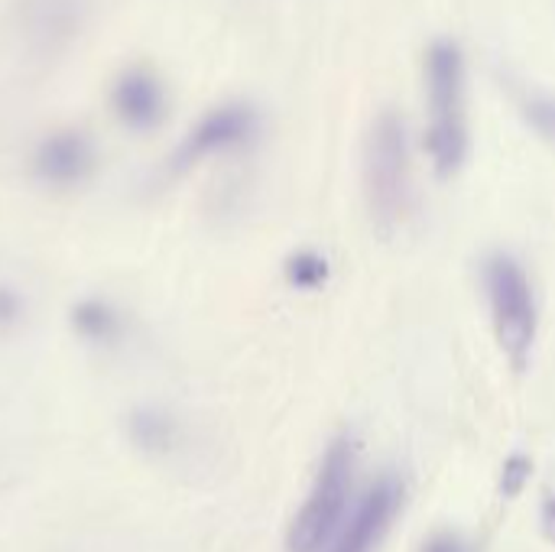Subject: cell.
<instances>
[{"label":"cell","mask_w":555,"mask_h":552,"mask_svg":"<svg viewBox=\"0 0 555 552\" xmlns=\"http://www.w3.org/2000/svg\"><path fill=\"white\" fill-rule=\"evenodd\" d=\"M426 150L439 179H452L468 159V55L455 36H436L423 52Z\"/></svg>","instance_id":"6da1fadb"},{"label":"cell","mask_w":555,"mask_h":552,"mask_svg":"<svg viewBox=\"0 0 555 552\" xmlns=\"http://www.w3.org/2000/svg\"><path fill=\"white\" fill-rule=\"evenodd\" d=\"M364 192L374 224L387 234L410 211V133L400 111L374 117L364 146Z\"/></svg>","instance_id":"7a4b0ae2"},{"label":"cell","mask_w":555,"mask_h":552,"mask_svg":"<svg viewBox=\"0 0 555 552\" xmlns=\"http://www.w3.org/2000/svg\"><path fill=\"white\" fill-rule=\"evenodd\" d=\"M485 293H488L498 345L507 355V361L517 371H524L530 364L537 322H540L530 273L517 257L498 251L485 260Z\"/></svg>","instance_id":"3957f363"},{"label":"cell","mask_w":555,"mask_h":552,"mask_svg":"<svg viewBox=\"0 0 555 552\" xmlns=\"http://www.w3.org/2000/svg\"><path fill=\"white\" fill-rule=\"evenodd\" d=\"M351 485H354V446L348 436H341L325 449L312 491L289 527L286 537L289 552H319L322 547H328V540L341 527Z\"/></svg>","instance_id":"277c9868"},{"label":"cell","mask_w":555,"mask_h":552,"mask_svg":"<svg viewBox=\"0 0 555 552\" xmlns=\"http://www.w3.org/2000/svg\"><path fill=\"white\" fill-rule=\"evenodd\" d=\"M257 130H260V114H257L254 104H247V101L215 104L211 111H205L192 124V130L176 146L172 169L182 172V169L198 166L202 159H211V156L241 150L244 143H250L257 137Z\"/></svg>","instance_id":"5b68a950"},{"label":"cell","mask_w":555,"mask_h":552,"mask_svg":"<svg viewBox=\"0 0 555 552\" xmlns=\"http://www.w3.org/2000/svg\"><path fill=\"white\" fill-rule=\"evenodd\" d=\"M88 13L91 0H16V29L33 52L55 55L81 36Z\"/></svg>","instance_id":"8992f818"},{"label":"cell","mask_w":555,"mask_h":552,"mask_svg":"<svg viewBox=\"0 0 555 552\" xmlns=\"http://www.w3.org/2000/svg\"><path fill=\"white\" fill-rule=\"evenodd\" d=\"M111 111L127 130H156L169 111V91L159 72L150 65H124L111 85Z\"/></svg>","instance_id":"52a82bcc"},{"label":"cell","mask_w":555,"mask_h":552,"mask_svg":"<svg viewBox=\"0 0 555 552\" xmlns=\"http://www.w3.org/2000/svg\"><path fill=\"white\" fill-rule=\"evenodd\" d=\"M403 508V485L393 475H384L358 504L354 517L338 534L335 547L328 552H374L387 530L393 527V517Z\"/></svg>","instance_id":"ba28073f"},{"label":"cell","mask_w":555,"mask_h":552,"mask_svg":"<svg viewBox=\"0 0 555 552\" xmlns=\"http://www.w3.org/2000/svg\"><path fill=\"white\" fill-rule=\"evenodd\" d=\"M94 159L98 153L91 137L78 127H62L39 140L33 153V172L46 185H78L91 176Z\"/></svg>","instance_id":"9c48e42d"},{"label":"cell","mask_w":555,"mask_h":552,"mask_svg":"<svg viewBox=\"0 0 555 552\" xmlns=\"http://www.w3.org/2000/svg\"><path fill=\"white\" fill-rule=\"evenodd\" d=\"M72 329L85 338V342H94V345H111L120 338V316L101 303V299H85L72 309Z\"/></svg>","instance_id":"30bf717a"},{"label":"cell","mask_w":555,"mask_h":552,"mask_svg":"<svg viewBox=\"0 0 555 552\" xmlns=\"http://www.w3.org/2000/svg\"><path fill=\"white\" fill-rule=\"evenodd\" d=\"M130 439H133V446H140L143 452H150V455H163V452H169L172 446H176V420L172 416H166L163 410H137L133 416H130Z\"/></svg>","instance_id":"8fae6325"},{"label":"cell","mask_w":555,"mask_h":552,"mask_svg":"<svg viewBox=\"0 0 555 552\" xmlns=\"http://www.w3.org/2000/svg\"><path fill=\"white\" fill-rule=\"evenodd\" d=\"M332 267L319 251H299L286 260V283L302 293H315L328 283Z\"/></svg>","instance_id":"7c38bea8"},{"label":"cell","mask_w":555,"mask_h":552,"mask_svg":"<svg viewBox=\"0 0 555 552\" xmlns=\"http://www.w3.org/2000/svg\"><path fill=\"white\" fill-rule=\"evenodd\" d=\"M520 111H524L527 124L555 146V91L527 88L520 94Z\"/></svg>","instance_id":"4fadbf2b"},{"label":"cell","mask_w":555,"mask_h":552,"mask_svg":"<svg viewBox=\"0 0 555 552\" xmlns=\"http://www.w3.org/2000/svg\"><path fill=\"white\" fill-rule=\"evenodd\" d=\"M530 475H533V462L520 452L511 455L501 468V498H507V501L520 498L530 485Z\"/></svg>","instance_id":"5bb4252c"},{"label":"cell","mask_w":555,"mask_h":552,"mask_svg":"<svg viewBox=\"0 0 555 552\" xmlns=\"http://www.w3.org/2000/svg\"><path fill=\"white\" fill-rule=\"evenodd\" d=\"M420 552H475V547L462 534H455V530H439V534H433L423 543Z\"/></svg>","instance_id":"9a60e30c"},{"label":"cell","mask_w":555,"mask_h":552,"mask_svg":"<svg viewBox=\"0 0 555 552\" xmlns=\"http://www.w3.org/2000/svg\"><path fill=\"white\" fill-rule=\"evenodd\" d=\"M20 312H23L20 296H16L10 286H0V329H3V325H13V322L20 319Z\"/></svg>","instance_id":"2e32d148"},{"label":"cell","mask_w":555,"mask_h":552,"mask_svg":"<svg viewBox=\"0 0 555 552\" xmlns=\"http://www.w3.org/2000/svg\"><path fill=\"white\" fill-rule=\"evenodd\" d=\"M543 530H546V537L555 543V495L553 491H546V498H543Z\"/></svg>","instance_id":"e0dca14e"}]
</instances>
